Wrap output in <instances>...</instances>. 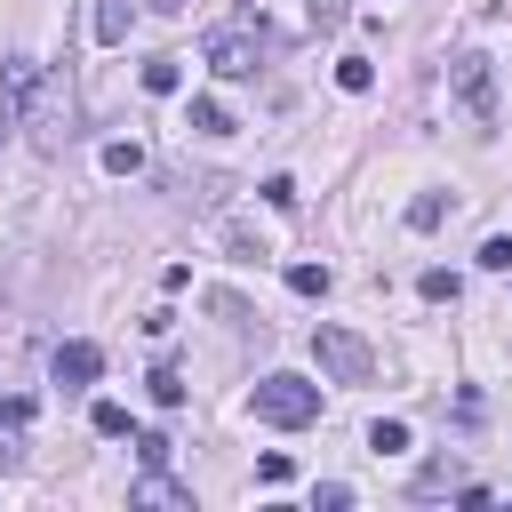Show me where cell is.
<instances>
[{"instance_id": "obj_10", "label": "cell", "mask_w": 512, "mask_h": 512, "mask_svg": "<svg viewBox=\"0 0 512 512\" xmlns=\"http://www.w3.org/2000/svg\"><path fill=\"white\" fill-rule=\"evenodd\" d=\"M336 88H344V96H368V88H376V64H368V56H336Z\"/></svg>"}, {"instance_id": "obj_24", "label": "cell", "mask_w": 512, "mask_h": 512, "mask_svg": "<svg viewBox=\"0 0 512 512\" xmlns=\"http://www.w3.org/2000/svg\"><path fill=\"white\" fill-rule=\"evenodd\" d=\"M264 200L272 208H296V176H264Z\"/></svg>"}, {"instance_id": "obj_5", "label": "cell", "mask_w": 512, "mask_h": 512, "mask_svg": "<svg viewBox=\"0 0 512 512\" xmlns=\"http://www.w3.org/2000/svg\"><path fill=\"white\" fill-rule=\"evenodd\" d=\"M48 376H56L64 392H80V384H96V376H104V344H88V336H72V344H56V360H48Z\"/></svg>"}, {"instance_id": "obj_4", "label": "cell", "mask_w": 512, "mask_h": 512, "mask_svg": "<svg viewBox=\"0 0 512 512\" xmlns=\"http://www.w3.org/2000/svg\"><path fill=\"white\" fill-rule=\"evenodd\" d=\"M448 88L464 96V112H472L480 128H496V64H488L480 48H456V56H448Z\"/></svg>"}, {"instance_id": "obj_19", "label": "cell", "mask_w": 512, "mask_h": 512, "mask_svg": "<svg viewBox=\"0 0 512 512\" xmlns=\"http://www.w3.org/2000/svg\"><path fill=\"white\" fill-rule=\"evenodd\" d=\"M256 480H264V488H288V480H296V464H288V456H280V448H272V456H264V464H256Z\"/></svg>"}, {"instance_id": "obj_16", "label": "cell", "mask_w": 512, "mask_h": 512, "mask_svg": "<svg viewBox=\"0 0 512 512\" xmlns=\"http://www.w3.org/2000/svg\"><path fill=\"white\" fill-rule=\"evenodd\" d=\"M288 288L296 296H328V264H288Z\"/></svg>"}, {"instance_id": "obj_22", "label": "cell", "mask_w": 512, "mask_h": 512, "mask_svg": "<svg viewBox=\"0 0 512 512\" xmlns=\"http://www.w3.org/2000/svg\"><path fill=\"white\" fill-rule=\"evenodd\" d=\"M0 424H8V432H24V424H32V400H24V392H8V400H0Z\"/></svg>"}, {"instance_id": "obj_21", "label": "cell", "mask_w": 512, "mask_h": 512, "mask_svg": "<svg viewBox=\"0 0 512 512\" xmlns=\"http://www.w3.org/2000/svg\"><path fill=\"white\" fill-rule=\"evenodd\" d=\"M480 264H488V272H512V232H496V240L480 248Z\"/></svg>"}, {"instance_id": "obj_11", "label": "cell", "mask_w": 512, "mask_h": 512, "mask_svg": "<svg viewBox=\"0 0 512 512\" xmlns=\"http://www.w3.org/2000/svg\"><path fill=\"white\" fill-rule=\"evenodd\" d=\"M136 168H144V144L112 136V144H104V176H136Z\"/></svg>"}, {"instance_id": "obj_9", "label": "cell", "mask_w": 512, "mask_h": 512, "mask_svg": "<svg viewBox=\"0 0 512 512\" xmlns=\"http://www.w3.org/2000/svg\"><path fill=\"white\" fill-rule=\"evenodd\" d=\"M176 88H184V64L176 56H152L144 64V96H176Z\"/></svg>"}, {"instance_id": "obj_12", "label": "cell", "mask_w": 512, "mask_h": 512, "mask_svg": "<svg viewBox=\"0 0 512 512\" xmlns=\"http://www.w3.org/2000/svg\"><path fill=\"white\" fill-rule=\"evenodd\" d=\"M368 448H376V456H400V448H408V424H400V416H376V424H368Z\"/></svg>"}, {"instance_id": "obj_14", "label": "cell", "mask_w": 512, "mask_h": 512, "mask_svg": "<svg viewBox=\"0 0 512 512\" xmlns=\"http://www.w3.org/2000/svg\"><path fill=\"white\" fill-rule=\"evenodd\" d=\"M440 216H448L440 192H416V200H408V224H416V232H440Z\"/></svg>"}, {"instance_id": "obj_17", "label": "cell", "mask_w": 512, "mask_h": 512, "mask_svg": "<svg viewBox=\"0 0 512 512\" xmlns=\"http://www.w3.org/2000/svg\"><path fill=\"white\" fill-rule=\"evenodd\" d=\"M88 424H96L104 440H120V432H128V408H120V400H96V408H88Z\"/></svg>"}, {"instance_id": "obj_18", "label": "cell", "mask_w": 512, "mask_h": 512, "mask_svg": "<svg viewBox=\"0 0 512 512\" xmlns=\"http://www.w3.org/2000/svg\"><path fill=\"white\" fill-rule=\"evenodd\" d=\"M416 288H424V296H432V304H456V296H464V280H456V272H424V280H416Z\"/></svg>"}, {"instance_id": "obj_7", "label": "cell", "mask_w": 512, "mask_h": 512, "mask_svg": "<svg viewBox=\"0 0 512 512\" xmlns=\"http://www.w3.org/2000/svg\"><path fill=\"white\" fill-rule=\"evenodd\" d=\"M184 128H200V136H232V112H224L216 96H192V112H184Z\"/></svg>"}, {"instance_id": "obj_6", "label": "cell", "mask_w": 512, "mask_h": 512, "mask_svg": "<svg viewBox=\"0 0 512 512\" xmlns=\"http://www.w3.org/2000/svg\"><path fill=\"white\" fill-rule=\"evenodd\" d=\"M128 24H136V0H96V16H88L96 48H120V40H128Z\"/></svg>"}, {"instance_id": "obj_3", "label": "cell", "mask_w": 512, "mask_h": 512, "mask_svg": "<svg viewBox=\"0 0 512 512\" xmlns=\"http://www.w3.org/2000/svg\"><path fill=\"white\" fill-rule=\"evenodd\" d=\"M312 360H320V376H328V384H368V376H376L368 336H352V328H336V320H320V328H312Z\"/></svg>"}, {"instance_id": "obj_1", "label": "cell", "mask_w": 512, "mask_h": 512, "mask_svg": "<svg viewBox=\"0 0 512 512\" xmlns=\"http://www.w3.org/2000/svg\"><path fill=\"white\" fill-rule=\"evenodd\" d=\"M264 56H272V32H264L256 16H240V24H216V32L200 40V64H208L216 80H248Z\"/></svg>"}, {"instance_id": "obj_8", "label": "cell", "mask_w": 512, "mask_h": 512, "mask_svg": "<svg viewBox=\"0 0 512 512\" xmlns=\"http://www.w3.org/2000/svg\"><path fill=\"white\" fill-rule=\"evenodd\" d=\"M136 504H192V488H176V480H168V472L152 464V472L136 480Z\"/></svg>"}, {"instance_id": "obj_2", "label": "cell", "mask_w": 512, "mask_h": 512, "mask_svg": "<svg viewBox=\"0 0 512 512\" xmlns=\"http://www.w3.org/2000/svg\"><path fill=\"white\" fill-rule=\"evenodd\" d=\"M248 408H256L264 424L296 432V424H312V416H320V384H312V376H288V368H272V376L248 392Z\"/></svg>"}, {"instance_id": "obj_15", "label": "cell", "mask_w": 512, "mask_h": 512, "mask_svg": "<svg viewBox=\"0 0 512 512\" xmlns=\"http://www.w3.org/2000/svg\"><path fill=\"white\" fill-rule=\"evenodd\" d=\"M144 384H152V408H184V376L176 368H152Z\"/></svg>"}, {"instance_id": "obj_20", "label": "cell", "mask_w": 512, "mask_h": 512, "mask_svg": "<svg viewBox=\"0 0 512 512\" xmlns=\"http://www.w3.org/2000/svg\"><path fill=\"white\" fill-rule=\"evenodd\" d=\"M136 456H144V472L168 464V432H136Z\"/></svg>"}, {"instance_id": "obj_23", "label": "cell", "mask_w": 512, "mask_h": 512, "mask_svg": "<svg viewBox=\"0 0 512 512\" xmlns=\"http://www.w3.org/2000/svg\"><path fill=\"white\" fill-rule=\"evenodd\" d=\"M344 16H352V0H312V24H320V32H336Z\"/></svg>"}, {"instance_id": "obj_13", "label": "cell", "mask_w": 512, "mask_h": 512, "mask_svg": "<svg viewBox=\"0 0 512 512\" xmlns=\"http://www.w3.org/2000/svg\"><path fill=\"white\" fill-rule=\"evenodd\" d=\"M408 488H416V496H440V488H456V456H432V464H424Z\"/></svg>"}]
</instances>
